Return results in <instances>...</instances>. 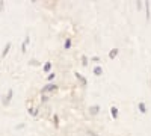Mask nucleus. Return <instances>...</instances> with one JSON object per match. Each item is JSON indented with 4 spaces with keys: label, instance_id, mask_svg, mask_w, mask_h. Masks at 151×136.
I'll return each mask as SVG.
<instances>
[{
    "label": "nucleus",
    "instance_id": "2",
    "mask_svg": "<svg viewBox=\"0 0 151 136\" xmlns=\"http://www.w3.org/2000/svg\"><path fill=\"white\" fill-rule=\"evenodd\" d=\"M76 77H77V80L80 82V85H82L83 88H85V86H86V79L82 76V74H79V73H76Z\"/></svg>",
    "mask_w": 151,
    "mask_h": 136
},
{
    "label": "nucleus",
    "instance_id": "7",
    "mask_svg": "<svg viewBox=\"0 0 151 136\" xmlns=\"http://www.w3.org/2000/svg\"><path fill=\"white\" fill-rule=\"evenodd\" d=\"M116 55H118V50H116V48H113V50H110V53H109V58H110V59H113Z\"/></svg>",
    "mask_w": 151,
    "mask_h": 136
},
{
    "label": "nucleus",
    "instance_id": "8",
    "mask_svg": "<svg viewBox=\"0 0 151 136\" xmlns=\"http://www.w3.org/2000/svg\"><path fill=\"white\" fill-rule=\"evenodd\" d=\"M11 97H12V89H9V94H8V98L3 101V104L6 106V104H9V101H11Z\"/></svg>",
    "mask_w": 151,
    "mask_h": 136
},
{
    "label": "nucleus",
    "instance_id": "13",
    "mask_svg": "<svg viewBox=\"0 0 151 136\" xmlns=\"http://www.w3.org/2000/svg\"><path fill=\"white\" fill-rule=\"evenodd\" d=\"M82 62H83L82 65H85V67L88 65V59H86V56H83V58H82Z\"/></svg>",
    "mask_w": 151,
    "mask_h": 136
},
{
    "label": "nucleus",
    "instance_id": "4",
    "mask_svg": "<svg viewBox=\"0 0 151 136\" xmlns=\"http://www.w3.org/2000/svg\"><path fill=\"white\" fill-rule=\"evenodd\" d=\"M98 110H100V107H98V106H92V107L89 109V112H91L92 115H97V114H98Z\"/></svg>",
    "mask_w": 151,
    "mask_h": 136
},
{
    "label": "nucleus",
    "instance_id": "3",
    "mask_svg": "<svg viewBox=\"0 0 151 136\" xmlns=\"http://www.w3.org/2000/svg\"><path fill=\"white\" fill-rule=\"evenodd\" d=\"M9 48H11V42H8V44L5 45V48H3V53H2V56H3V58L9 53Z\"/></svg>",
    "mask_w": 151,
    "mask_h": 136
},
{
    "label": "nucleus",
    "instance_id": "6",
    "mask_svg": "<svg viewBox=\"0 0 151 136\" xmlns=\"http://www.w3.org/2000/svg\"><path fill=\"white\" fill-rule=\"evenodd\" d=\"M27 44H29V36H26V40H24V42H23V47H21V50H23V52H26Z\"/></svg>",
    "mask_w": 151,
    "mask_h": 136
},
{
    "label": "nucleus",
    "instance_id": "10",
    "mask_svg": "<svg viewBox=\"0 0 151 136\" xmlns=\"http://www.w3.org/2000/svg\"><path fill=\"white\" fill-rule=\"evenodd\" d=\"M50 68H52V62H47L44 65V71H50Z\"/></svg>",
    "mask_w": 151,
    "mask_h": 136
},
{
    "label": "nucleus",
    "instance_id": "12",
    "mask_svg": "<svg viewBox=\"0 0 151 136\" xmlns=\"http://www.w3.org/2000/svg\"><path fill=\"white\" fill-rule=\"evenodd\" d=\"M71 47V40H67L65 41V48H70Z\"/></svg>",
    "mask_w": 151,
    "mask_h": 136
},
{
    "label": "nucleus",
    "instance_id": "15",
    "mask_svg": "<svg viewBox=\"0 0 151 136\" xmlns=\"http://www.w3.org/2000/svg\"><path fill=\"white\" fill-rule=\"evenodd\" d=\"M91 133V136H97V133H94V132H89Z\"/></svg>",
    "mask_w": 151,
    "mask_h": 136
},
{
    "label": "nucleus",
    "instance_id": "14",
    "mask_svg": "<svg viewBox=\"0 0 151 136\" xmlns=\"http://www.w3.org/2000/svg\"><path fill=\"white\" fill-rule=\"evenodd\" d=\"M53 79H55V73H52V74L48 76V80H53Z\"/></svg>",
    "mask_w": 151,
    "mask_h": 136
},
{
    "label": "nucleus",
    "instance_id": "5",
    "mask_svg": "<svg viewBox=\"0 0 151 136\" xmlns=\"http://www.w3.org/2000/svg\"><path fill=\"white\" fill-rule=\"evenodd\" d=\"M94 73L97 74V76H101V74H103V68L101 67H95L94 68Z\"/></svg>",
    "mask_w": 151,
    "mask_h": 136
},
{
    "label": "nucleus",
    "instance_id": "1",
    "mask_svg": "<svg viewBox=\"0 0 151 136\" xmlns=\"http://www.w3.org/2000/svg\"><path fill=\"white\" fill-rule=\"evenodd\" d=\"M58 89L56 85H47L45 88H42V94H47V92H55Z\"/></svg>",
    "mask_w": 151,
    "mask_h": 136
},
{
    "label": "nucleus",
    "instance_id": "9",
    "mask_svg": "<svg viewBox=\"0 0 151 136\" xmlns=\"http://www.w3.org/2000/svg\"><path fill=\"white\" fill-rule=\"evenodd\" d=\"M110 114H112L113 118H116V117H118V109H116V107H112V109H110Z\"/></svg>",
    "mask_w": 151,
    "mask_h": 136
},
{
    "label": "nucleus",
    "instance_id": "11",
    "mask_svg": "<svg viewBox=\"0 0 151 136\" xmlns=\"http://www.w3.org/2000/svg\"><path fill=\"white\" fill-rule=\"evenodd\" d=\"M139 109H141V112H142V114L147 112V109H145V104H144V103H139Z\"/></svg>",
    "mask_w": 151,
    "mask_h": 136
}]
</instances>
